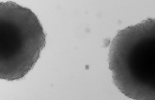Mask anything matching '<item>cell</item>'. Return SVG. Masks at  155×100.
Returning <instances> with one entry per match:
<instances>
[{
  "instance_id": "cell-1",
  "label": "cell",
  "mask_w": 155,
  "mask_h": 100,
  "mask_svg": "<svg viewBox=\"0 0 155 100\" xmlns=\"http://www.w3.org/2000/svg\"><path fill=\"white\" fill-rule=\"evenodd\" d=\"M109 68L121 92L155 100V21L148 19L118 32L110 45Z\"/></svg>"
},
{
  "instance_id": "cell-2",
  "label": "cell",
  "mask_w": 155,
  "mask_h": 100,
  "mask_svg": "<svg viewBox=\"0 0 155 100\" xmlns=\"http://www.w3.org/2000/svg\"><path fill=\"white\" fill-rule=\"evenodd\" d=\"M45 45L43 28L31 10L14 2H0V79L24 77Z\"/></svg>"
}]
</instances>
